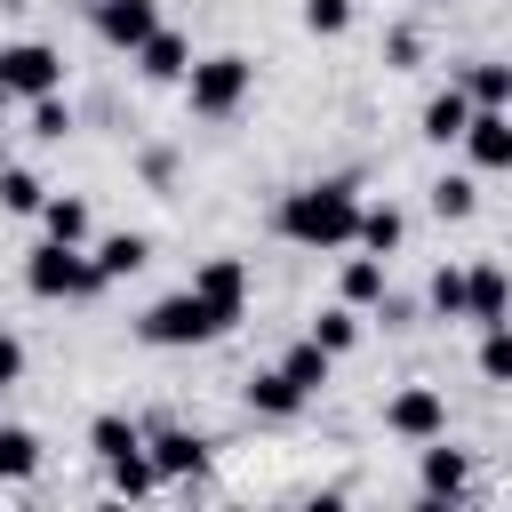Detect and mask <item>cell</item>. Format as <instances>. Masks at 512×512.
<instances>
[{
    "label": "cell",
    "instance_id": "1",
    "mask_svg": "<svg viewBox=\"0 0 512 512\" xmlns=\"http://www.w3.org/2000/svg\"><path fill=\"white\" fill-rule=\"evenodd\" d=\"M248 296H256L248 256H208L184 288H168L160 304L136 312V344H152V352H200V344H224V336L248 320Z\"/></svg>",
    "mask_w": 512,
    "mask_h": 512
},
{
    "label": "cell",
    "instance_id": "2",
    "mask_svg": "<svg viewBox=\"0 0 512 512\" xmlns=\"http://www.w3.org/2000/svg\"><path fill=\"white\" fill-rule=\"evenodd\" d=\"M352 224H360V184L352 176H304L272 200V232L304 256H344Z\"/></svg>",
    "mask_w": 512,
    "mask_h": 512
},
{
    "label": "cell",
    "instance_id": "3",
    "mask_svg": "<svg viewBox=\"0 0 512 512\" xmlns=\"http://www.w3.org/2000/svg\"><path fill=\"white\" fill-rule=\"evenodd\" d=\"M176 88H184V112H192V120H240L248 96H256V64H248L240 48H208V56L184 64Z\"/></svg>",
    "mask_w": 512,
    "mask_h": 512
},
{
    "label": "cell",
    "instance_id": "4",
    "mask_svg": "<svg viewBox=\"0 0 512 512\" xmlns=\"http://www.w3.org/2000/svg\"><path fill=\"white\" fill-rule=\"evenodd\" d=\"M24 296H40V304H96L104 280L88 264V240H48L40 232V248H24Z\"/></svg>",
    "mask_w": 512,
    "mask_h": 512
},
{
    "label": "cell",
    "instance_id": "5",
    "mask_svg": "<svg viewBox=\"0 0 512 512\" xmlns=\"http://www.w3.org/2000/svg\"><path fill=\"white\" fill-rule=\"evenodd\" d=\"M144 456H152L160 488H184V480H200V472L216 464V440L192 432V424H176V416H152V424H144Z\"/></svg>",
    "mask_w": 512,
    "mask_h": 512
},
{
    "label": "cell",
    "instance_id": "6",
    "mask_svg": "<svg viewBox=\"0 0 512 512\" xmlns=\"http://www.w3.org/2000/svg\"><path fill=\"white\" fill-rule=\"evenodd\" d=\"M64 48L56 40H0V96L8 104H32V96H56L64 88Z\"/></svg>",
    "mask_w": 512,
    "mask_h": 512
},
{
    "label": "cell",
    "instance_id": "7",
    "mask_svg": "<svg viewBox=\"0 0 512 512\" xmlns=\"http://www.w3.org/2000/svg\"><path fill=\"white\" fill-rule=\"evenodd\" d=\"M464 488H472V448H456L448 432L440 440H416V504H464Z\"/></svg>",
    "mask_w": 512,
    "mask_h": 512
},
{
    "label": "cell",
    "instance_id": "8",
    "mask_svg": "<svg viewBox=\"0 0 512 512\" xmlns=\"http://www.w3.org/2000/svg\"><path fill=\"white\" fill-rule=\"evenodd\" d=\"M464 168L472 176H512V104H472L464 120Z\"/></svg>",
    "mask_w": 512,
    "mask_h": 512
},
{
    "label": "cell",
    "instance_id": "9",
    "mask_svg": "<svg viewBox=\"0 0 512 512\" xmlns=\"http://www.w3.org/2000/svg\"><path fill=\"white\" fill-rule=\"evenodd\" d=\"M384 432L408 440V448H416V440H440V432H448V392H440V384H400V392L384 400Z\"/></svg>",
    "mask_w": 512,
    "mask_h": 512
},
{
    "label": "cell",
    "instance_id": "10",
    "mask_svg": "<svg viewBox=\"0 0 512 512\" xmlns=\"http://www.w3.org/2000/svg\"><path fill=\"white\" fill-rule=\"evenodd\" d=\"M512 320V280L496 256H464V328H504Z\"/></svg>",
    "mask_w": 512,
    "mask_h": 512
},
{
    "label": "cell",
    "instance_id": "11",
    "mask_svg": "<svg viewBox=\"0 0 512 512\" xmlns=\"http://www.w3.org/2000/svg\"><path fill=\"white\" fill-rule=\"evenodd\" d=\"M128 64H136V80H152V88H176L184 80V64H192V32H176L168 16L128 48Z\"/></svg>",
    "mask_w": 512,
    "mask_h": 512
},
{
    "label": "cell",
    "instance_id": "12",
    "mask_svg": "<svg viewBox=\"0 0 512 512\" xmlns=\"http://www.w3.org/2000/svg\"><path fill=\"white\" fill-rule=\"evenodd\" d=\"M88 8V32L112 48V56H128L152 24H160V0H80Z\"/></svg>",
    "mask_w": 512,
    "mask_h": 512
},
{
    "label": "cell",
    "instance_id": "13",
    "mask_svg": "<svg viewBox=\"0 0 512 512\" xmlns=\"http://www.w3.org/2000/svg\"><path fill=\"white\" fill-rule=\"evenodd\" d=\"M88 264H96L104 288H120V280H136L152 264V232H96L88 240Z\"/></svg>",
    "mask_w": 512,
    "mask_h": 512
},
{
    "label": "cell",
    "instance_id": "14",
    "mask_svg": "<svg viewBox=\"0 0 512 512\" xmlns=\"http://www.w3.org/2000/svg\"><path fill=\"white\" fill-rule=\"evenodd\" d=\"M240 400H248V416H264V424H296V416L312 408L280 368H248V376H240Z\"/></svg>",
    "mask_w": 512,
    "mask_h": 512
},
{
    "label": "cell",
    "instance_id": "15",
    "mask_svg": "<svg viewBox=\"0 0 512 512\" xmlns=\"http://www.w3.org/2000/svg\"><path fill=\"white\" fill-rule=\"evenodd\" d=\"M464 120H472V96L448 80V88H432V96H424V112H416V136H424L432 152H448V144L464 136Z\"/></svg>",
    "mask_w": 512,
    "mask_h": 512
},
{
    "label": "cell",
    "instance_id": "16",
    "mask_svg": "<svg viewBox=\"0 0 512 512\" xmlns=\"http://www.w3.org/2000/svg\"><path fill=\"white\" fill-rule=\"evenodd\" d=\"M400 240H408V208H400V200H360L352 248H368V256H400Z\"/></svg>",
    "mask_w": 512,
    "mask_h": 512
},
{
    "label": "cell",
    "instance_id": "17",
    "mask_svg": "<svg viewBox=\"0 0 512 512\" xmlns=\"http://www.w3.org/2000/svg\"><path fill=\"white\" fill-rule=\"evenodd\" d=\"M384 280H392V256H344V272H336V304H352V312H368L376 296H384Z\"/></svg>",
    "mask_w": 512,
    "mask_h": 512
},
{
    "label": "cell",
    "instance_id": "18",
    "mask_svg": "<svg viewBox=\"0 0 512 512\" xmlns=\"http://www.w3.org/2000/svg\"><path fill=\"white\" fill-rule=\"evenodd\" d=\"M144 448V424L136 416H120V408H96L88 416V456L96 464H120V456H136Z\"/></svg>",
    "mask_w": 512,
    "mask_h": 512
},
{
    "label": "cell",
    "instance_id": "19",
    "mask_svg": "<svg viewBox=\"0 0 512 512\" xmlns=\"http://www.w3.org/2000/svg\"><path fill=\"white\" fill-rule=\"evenodd\" d=\"M448 80H456L472 104H512V64H504V56H464Z\"/></svg>",
    "mask_w": 512,
    "mask_h": 512
},
{
    "label": "cell",
    "instance_id": "20",
    "mask_svg": "<svg viewBox=\"0 0 512 512\" xmlns=\"http://www.w3.org/2000/svg\"><path fill=\"white\" fill-rule=\"evenodd\" d=\"M424 208H432L440 224H464V216L480 208V176H472V168H448V176H432V184H424Z\"/></svg>",
    "mask_w": 512,
    "mask_h": 512
},
{
    "label": "cell",
    "instance_id": "21",
    "mask_svg": "<svg viewBox=\"0 0 512 512\" xmlns=\"http://www.w3.org/2000/svg\"><path fill=\"white\" fill-rule=\"evenodd\" d=\"M304 336H312L328 360H344V352H360V336H368V328H360V312H352V304H320V312L304 320Z\"/></svg>",
    "mask_w": 512,
    "mask_h": 512
},
{
    "label": "cell",
    "instance_id": "22",
    "mask_svg": "<svg viewBox=\"0 0 512 512\" xmlns=\"http://www.w3.org/2000/svg\"><path fill=\"white\" fill-rule=\"evenodd\" d=\"M272 368H280V376H288V384H296L304 400H320V392H328V376H336V360H328V352H320L312 336H296V344H288V352H280Z\"/></svg>",
    "mask_w": 512,
    "mask_h": 512
},
{
    "label": "cell",
    "instance_id": "23",
    "mask_svg": "<svg viewBox=\"0 0 512 512\" xmlns=\"http://www.w3.org/2000/svg\"><path fill=\"white\" fill-rule=\"evenodd\" d=\"M32 216H40V232H48V240H96V216H88V200H80V192H48Z\"/></svg>",
    "mask_w": 512,
    "mask_h": 512
},
{
    "label": "cell",
    "instance_id": "24",
    "mask_svg": "<svg viewBox=\"0 0 512 512\" xmlns=\"http://www.w3.org/2000/svg\"><path fill=\"white\" fill-rule=\"evenodd\" d=\"M48 464V440L32 432V424H0V480L16 488V480H32Z\"/></svg>",
    "mask_w": 512,
    "mask_h": 512
},
{
    "label": "cell",
    "instance_id": "25",
    "mask_svg": "<svg viewBox=\"0 0 512 512\" xmlns=\"http://www.w3.org/2000/svg\"><path fill=\"white\" fill-rule=\"evenodd\" d=\"M424 320H440V328L464 320V264H432V280H424Z\"/></svg>",
    "mask_w": 512,
    "mask_h": 512
},
{
    "label": "cell",
    "instance_id": "26",
    "mask_svg": "<svg viewBox=\"0 0 512 512\" xmlns=\"http://www.w3.org/2000/svg\"><path fill=\"white\" fill-rule=\"evenodd\" d=\"M24 136H32V144H64V136H72V104H64V88L24 104Z\"/></svg>",
    "mask_w": 512,
    "mask_h": 512
},
{
    "label": "cell",
    "instance_id": "27",
    "mask_svg": "<svg viewBox=\"0 0 512 512\" xmlns=\"http://www.w3.org/2000/svg\"><path fill=\"white\" fill-rule=\"evenodd\" d=\"M472 368H480V384H488V392H504V384H512V320H504V328H480Z\"/></svg>",
    "mask_w": 512,
    "mask_h": 512
},
{
    "label": "cell",
    "instance_id": "28",
    "mask_svg": "<svg viewBox=\"0 0 512 512\" xmlns=\"http://www.w3.org/2000/svg\"><path fill=\"white\" fill-rule=\"evenodd\" d=\"M48 200V184L24 168V160H0V216H32Z\"/></svg>",
    "mask_w": 512,
    "mask_h": 512
},
{
    "label": "cell",
    "instance_id": "29",
    "mask_svg": "<svg viewBox=\"0 0 512 512\" xmlns=\"http://www.w3.org/2000/svg\"><path fill=\"white\" fill-rule=\"evenodd\" d=\"M352 16H360V0H304V8H296V24H304L312 40H344Z\"/></svg>",
    "mask_w": 512,
    "mask_h": 512
},
{
    "label": "cell",
    "instance_id": "30",
    "mask_svg": "<svg viewBox=\"0 0 512 512\" xmlns=\"http://www.w3.org/2000/svg\"><path fill=\"white\" fill-rule=\"evenodd\" d=\"M360 320H376V328H384V336H408V328H416V320H424V304H416V296H400V288H392V280H384V296H376V304H368V312H360Z\"/></svg>",
    "mask_w": 512,
    "mask_h": 512
},
{
    "label": "cell",
    "instance_id": "31",
    "mask_svg": "<svg viewBox=\"0 0 512 512\" xmlns=\"http://www.w3.org/2000/svg\"><path fill=\"white\" fill-rule=\"evenodd\" d=\"M104 488L136 504V496H152V488H160V472H152V456L136 448V456H120V464H104Z\"/></svg>",
    "mask_w": 512,
    "mask_h": 512
},
{
    "label": "cell",
    "instance_id": "32",
    "mask_svg": "<svg viewBox=\"0 0 512 512\" xmlns=\"http://www.w3.org/2000/svg\"><path fill=\"white\" fill-rule=\"evenodd\" d=\"M416 64H424V32L416 24H392L384 32V72H416Z\"/></svg>",
    "mask_w": 512,
    "mask_h": 512
},
{
    "label": "cell",
    "instance_id": "33",
    "mask_svg": "<svg viewBox=\"0 0 512 512\" xmlns=\"http://www.w3.org/2000/svg\"><path fill=\"white\" fill-rule=\"evenodd\" d=\"M136 176H144L152 192H176V152H168V144H144V152H136Z\"/></svg>",
    "mask_w": 512,
    "mask_h": 512
},
{
    "label": "cell",
    "instance_id": "34",
    "mask_svg": "<svg viewBox=\"0 0 512 512\" xmlns=\"http://www.w3.org/2000/svg\"><path fill=\"white\" fill-rule=\"evenodd\" d=\"M16 384H24V336L0 328V392H16Z\"/></svg>",
    "mask_w": 512,
    "mask_h": 512
},
{
    "label": "cell",
    "instance_id": "35",
    "mask_svg": "<svg viewBox=\"0 0 512 512\" xmlns=\"http://www.w3.org/2000/svg\"><path fill=\"white\" fill-rule=\"evenodd\" d=\"M8 112H16V104H8V96H0V120H8Z\"/></svg>",
    "mask_w": 512,
    "mask_h": 512
},
{
    "label": "cell",
    "instance_id": "36",
    "mask_svg": "<svg viewBox=\"0 0 512 512\" xmlns=\"http://www.w3.org/2000/svg\"><path fill=\"white\" fill-rule=\"evenodd\" d=\"M424 8H456V0H424Z\"/></svg>",
    "mask_w": 512,
    "mask_h": 512
}]
</instances>
